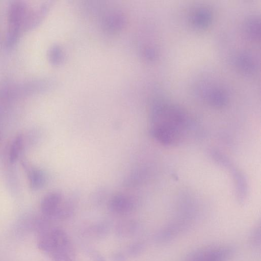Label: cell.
Masks as SVG:
<instances>
[{"label":"cell","instance_id":"cell-13","mask_svg":"<svg viewBox=\"0 0 261 261\" xmlns=\"http://www.w3.org/2000/svg\"><path fill=\"white\" fill-rule=\"evenodd\" d=\"M30 178L31 186L35 189L41 188L45 182V176L44 173L38 170L32 171Z\"/></svg>","mask_w":261,"mask_h":261},{"label":"cell","instance_id":"cell-15","mask_svg":"<svg viewBox=\"0 0 261 261\" xmlns=\"http://www.w3.org/2000/svg\"><path fill=\"white\" fill-rule=\"evenodd\" d=\"M22 145V138L17 137L13 142L10 149V159L11 162H14L17 158Z\"/></svg>","mask_w":261,"mask_h":261},{"label":"cell","instance_id":"cell-9","mask_svg":"<svg viewBox=\"0 0 261 261\" xmlns=\"http://www.w3.org/2000/svg\"><path fill=\"white\" fill-rule=\"evenodd\" d=\"M125 21L124 16L119 12L110 11L103 16L101 24L107 31L115 33L123 28Z\"/></svg>","mask_w":261,"mask_h":261},{"label":"cell","instance_id":"cell-5","mask_svg":"<svg viewBox=\"0 0 261 261\" xmlns=\"http://www.w3.org/2000/svg\"><path fill=\"white\" fill-rule=\"evenodd\" d=\"M63 197L59 192H52L46 195L41 203V211L46 218L58 219L62 205Z\"/></svg>","mask_w":261,"mask_h":261},{"label":"cell","instance_id":"cell-4","mask_svg":"<svg viewBox=\"0 0 261 261\" xmlns=\"http://www.w3.org/2000/svg\"><path fill=\"white\" fill-rule=\"evenodd\" d=\"M232 253L228 246L208 247L194 253L188 261H226Z\"/></svg>","mask_w":261,"mask_h":261},{"label":"cell","instance_id":"cell-3","mask_svg":"<svg viewBox=\"0 0 261 261\" xmlns=\"http://www.w3.org/2000/svg\"><path fill=\"white\" fill-rule=\"evenodd\" d=\"M28 9L27 4L20 1H12L9 5L8 42L10 45L15 43L24 27Z\"/></svg>","mask_w":261,"mask_h":261},{"label":"cell","instance_id":"cell-16","mask_svg":"<svg viewBox=\"0 0 261 261\" xmlns=\"http://www.w3.org/2000/svg\"><path fill=\"white\" fill-rule=\"evenodd\" d=\"M144 56L146 59L152 61L157 57L156 51L152 48H147L143 51Z\"/></svg>","mask_w":261,"mask_h":261},{"label":"cell","instance_id":"cell-1","mask_svg":"<svg viewBox=\"0 0 261 261\" xmlns=\"http://www.w3.org/2000/svg\"><path fill=\"white\" fill-rule=\"evenodd\" d=\"M150 133L156 141L166 146L181 143L187 137L192 125L187 112L174 103L155 100L149 111Z\"/></svg>","mask_w":261,"mask_h":261},{"label":"cell","instance_id":"cell-14","mask_svg":"<svg viewBox=\"0 0 261 261\" xmlns=\"http://www.w3.org/2000/svg\"><path fill=\"white\" fill-rule=\"evenodd\" d=\"M136 225L133 222H128L120 224L117 227V232L123 236H129L136 230Z\"/></svg>","mask_w":261,"mask_h":261},{"label":"cell","instance_id":"cell-2","mask_svg":"<svg viewBox=\"0 0 261 261\" xmlns=\"http://www.w3.org/2000/svg\"><path fill=\"white\" fill-rule=\"evenodd\" d=\"M37 233L39 249L52 261H77L73 246L63 230L49 223Z\"/></svg>","mask_w":261,"mask_h":261},{"label":"cell","instance_id":"cell-8","mask_svg":"<svg viewBox=\"0 0 261 261\" xmlns=\"http://www.w3.org/2000/svg\"><path fill=\"white\" fill-rule=\"evenodd\" d=\"M203 95L206 102L215 107H223L226 105L228 101V95L226 91L218 86L206 88Z\"/></svg>","mask_w":261,"mask_h":261},{"label":"cell","instance_id":"cell-12","mask_svg":"<svg viewBox=\"0 0 261 261\" xmlns=\"http://www.w3.org/2000/svg\"><path fill=\"white\" fill-rule=\"evenodd\" d=\"M47 56L49 62L55 66L61 65L65 59L64 50L59 45H52L47 51Z\"/></svg>","mask_w":261,"mask_h":261},{"label":"cell","instance_id":"cell-19","mask_svg":"<svg viewBox=\"0 0 261 261\" xmlns=\"http://www.w3.org/2000/svg\"><path fill=\"white\" fill-rule=\"evenodd\" d=\"M114 261H124L125 260V257L122 253L115 254L113 257Z\"/></svg>","mask_w":261,"mask_h":261},{"label":"cell","instance_id":"cell-6","mask_svg":"<svg viewBox=\"0 0 261 261\" xmlns=\"http://www.w3.org/2000/svg\"><path fill=\"white\" fill-rule=\"evenodd\" d=\"M213 19V13L210 8L200 7L193 11L190 15V21L194 28L204 30L211 24Z\"/></svg>","mask_w":261,"mask_h":261},{"label":"cell","instance_id":"cell-11","mask_svg":"<svg viewBox=\"0 0 261 261\" xmlns=\"http://www.w3.org/2000/svg\"><path fill=\"white\" fill-rule=\"evenodd\" d=\"M245 33L247 37L252 41L259 40L260 21L256 16H252L248 19L245 24Z\"/></svg>","mask_w":261,"mask_h":261},{"label":"cell","instance_id":"cell-17","mask_svg":"<svg viewBox=\"0 0 261 261\" xmlns=\"http://www.w3.org/2000/svg\"><path fill=\"white\" fill-rule=\"evenodd\" d=\"M143 248L142 245L140 243H136L131 245L128 249V253L131 255H136L140 252Z\"/></svg>","mask_w":261,"mask_h":261},{"label":"cell","instance_id":"cell-18","mask_svg":"<svg viewBox=\"0 0 261 261\" xmlns=\"http://www.w3.org/2000/svg\"><path fill=\"white\" fill-rule=\"evenodd\" d=\"M91 256L94 261H105V259L98 253L95 251L90 253Z\"/></svg>","mask_w":261,"mask_h":261},{"label":"cell","instance_id":"cell-10","mask_svg":"<svg viewBox=\"0 0 261 261\" xmlns=\"http://www.w3.org/2000/svg\"><path fill=\"white\" fill-rule=\"evenodd\" d=\"M234 62L237 69L242 73L252 74L256 71V64L254 58L248 52L238 54L235 56Z\"/></svg>","mask_w":261,"mask_h":261},{"label":"cell","instance_id":"cell-7","mask_svg":"<svg viewBox=\"0 0 261 261\" xmlns=\"http://www.w3.org/2000/svg\"><path fill=\"white\" fill-rule=\"evenodd\" d=\"M134 206L135 204L132 198L123 194L113 196L109 202L110 210L117 214H127L133 211Z\"/></svg>","mask_w":261,"mask_h":261}]
</instances>
